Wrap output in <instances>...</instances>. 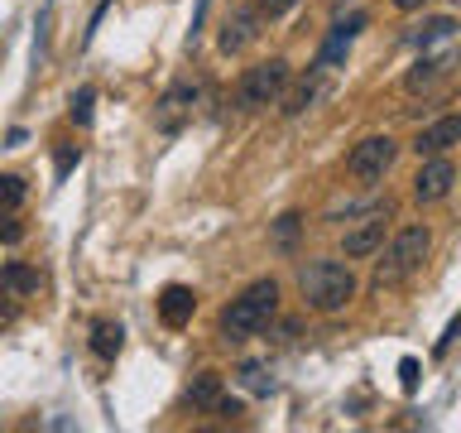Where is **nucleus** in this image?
<instances>
[{"instance_id": "cd10ccee", "label": "nucleus", "mask_w": 461, "mask_h": 433, "mask_svg": "<svg viewBox=\"0 0 461 433\" xmlns=\"http://www.w3.org/2000/svg\"><path fill=\"white\" fill-rule=\"evenodd\" d=\"M428 0H394V10H423Z\"/></svg>"}, {"instance_id": "f257e3e1", "label": "nucleus", "mask_w": 461, "mask_h": 433, "mask_svg": "<svg viewBox=\"0 0 461 433\" xmlns=\"http://www.w3.org/2000/svg\"><path fill=\"white\" fill-rule=\"evenodd\" d=\"M298 289L312 313H341L356 299V274L341 260H308L298 270Z\"/></svg>"}, {"instance_id": "dca6fc26", "label": "nucleus", "mask_w": 461, "mask_h": 433, "mask_svg": "<svg viewBox=\"0 0 461 433\" xmlns=\"http://www.w3.org/2000/svg\"><path fill=\"white\" fill-rule=\"evenodd\" d=\"M39 270L24 265V260H10L5 270H0V294H39Z\"/></svg>"}, {"instance_id": "a878e982", "label": "nucleus", "mask_w": 461, "mask_h": 433, "mask_svg": "<svg viewBox=\"0 0 461 433\" xmlns=\"http://www.w3.org/2000/svg\"><path fill=\"white\" fill-rule=\"evenodd\" d=\"M399 375H403V390H418V361L413 356L399 361Z\"/></svg>"}, {"instance_id": "20e7f679", "label": "nucleus", "mask_w": 461, "mask_h": 433, "mask_svg": "<svg viewBox=\"0 0 461 433\" xmlns=\"http://www.w3.org/2000/svg\"><path fill=\"white\" fill-rule=\"evenodd\" d=\"M284 87H288V63L284 58H265V63L245 68V78L236 87V101H240V111H265L284 97Z\"/></svg>"}, {"instance_id": "4be33fe9", "label": "nucleus", "mask_w": 461, "mask_h": 433, "mask_svg": "<svg viewBox=\"0 0 461 433\" xmlns=\"http://www.w3.org/2000/svg\"><path fill=\"white\" fill-rule=\"evenodd\" d=\"M92 106H96V92H92V87H82V92H72L68 115H72L77 125H92Z\"/></svg>"}, {"instance_id": "a211bd4d", "label": "nucleus", "mask_w": 461, "mask_h": 433, "mask_svg": "<svg viewBox=\"0 0 461 433\" xmlns=\"http://www.w3.org/2000/svg\"><path fill=\"white\" fill-rule=\"evenodd\" d=\"M452 29H456L452 14H438V20H423L418 29H409V43L413 49H428V43H438V39H452Z\"/></svg>"}, {"instance_id": "393cba45", "label": "nucleus", "mask_w": 461, "mask_h": 433, "mask_svg": "<svg viewBox=\"0 0 461 433\" xmlns=\"http://www.w3.org/2000/svg\"><path fill=\"white\" fill-rule=\"evenodd\" d=\"M0 241H5V245H14V241H24V226L14 222L10 212H0Z\"/></svg>"}, {"instance_id": "ddd939ff", "label": "nucleus", "mask_w": 461, "mask_h": 433, "mask_svg": "<svg viewBox=\"0 0 461 433\" xmlns=\"http://www.w3.org/2000/svg\"><path fill=\"white\" fill-rule=\"evenodd\" d=\"M452 144H461V115H442V121H432L428 130H418L413 150L428 159V154H447Z\"/></svg>"}, {"instance_id": "c85d7f7f", "label": "nucleus", "mask_w": 461, "mask_h": 433, "mask_svg": "<svg viewBox=\"0 0 461 433\" xmlns=\"http://www.w3.org/2000/svg\"><path fill=\"white\" fill-rule=\"evenodd\" d=\"M327 5H341V0H327Z\"/></svg>"}, {"instance_id": "6e6552de", "label": "nucleus", "mask_w": 461, "mask_h": 433, "mask_svg": "<svg viewBox=\"0 0 461 433\" xmlns=\"http://www.w3.org/2000/svg\"><path fill=\"white\" fill-rule=\"evenodd\" d=\"M452 183H456V164L447 154H428L423 159V169H418V179H413V198L418 202H442L447 193H452Z\"/></svg>"}, {"instance_id": "7ed1b4c3", "label": "nucleus", "mask_w": 461, "mask_h": 433, "mask_svg": "<svg viewBox=\"0 0 461 433\" xmlns=\"http://www.w3.org/2000/svg\"><path fill=\"white\" fill-rule=\"evenodd\" d=\"M432 251V231L428 226H399V236L389 241V251L380 255V265H375V289H399V284H409L418 270H423V260Z\"/></svg>"}, {"instance_id": "f3484780", "label": "nucleus", "mask_w": 461, "mask_h": 433, "mask_svg": "<svg viewBox=\"0 0 461 433\" xmlns=\"http://www.w3.org/2000/svg\"><path fill=\"white\" fill-rule=\"evenodd\" d=\"M121 346H125V327L111 323V318H96V323H92V352L101 361H115V356H121Z\"/></svg>"}, {"instance_id": "2eb2a0df", "label": "nucleus", "mask_w": 461, "mask_h": 433, "mask_svg": "<svg viewBox=\"0 0 461 433\" xmlns=\"http://www.w3.org/2000/svg\"><path fill=\"white\" fill-rule=\"evenodd\" d=\"M187 400H193V410H207V414H216V410H221V400H226L221 375H216V371H202L197 381L187 385Z\"/></svg>"}, {"instance_id": "412c9836", "label": "nucleus", "mask_w": 461, "mask_h": 433, "mask_svg": "<svg viewBox=\"0 0 461 433\" xmlns=\"http://www.w3.org/2000/svg\"><path fill=\"white\" fill-rule=\"evenodd\" d=\"M24 193H29V188H24L20 173H0V212H14L24 202Z\"/></svg>"}, {"instance_id": "bb28decb", "label": "nucleus", "mask_w": 461, "mask_h": 433, "mask_svg": "<svg viewBox=\"0 0 461 433\" xmlns=\"http://www.w3.org/2000/svg\"><path fill=\"white\" fill-rule=\"evenodd\" d=\"M456 337H461V313H456V318H452V323H447V337H442V342H438V356H447V346H452V342H456Z\"/></svg>"}, {"instance_id": "1a4fd4ad", "label": "nucleus", "mask_w": 461, "mask_h": 433, "mask_svg": "<svg viewBox=\"0 0 461 433\" xmlns=\"http://www.w3.org/2000/svg\"><path fill=\"white\" fill-rule=\"evenodd\" d=\"M384 216H389V202L384 207H375L370 216H360V222L341 236V251H346V260H366V255H375L384 245Z\"/></svg>"}, {"instance_id": "c756f323", "label": "nucleus", "mask_w": 461, "mask_h": 433, "mask_svg": "<svg viewBox=\"0 0 461 433\" xmlns=\"http://www.w3.org/2000/svg\"><path fill=\"white\" fill-rule=\"evenodd\" d=\"M452 5H456V10H461V0H452Z\"/></svg>"}, {"instance_id": "f8f14e48", "label": "nucleus", "mask_w": 461, "mask_h": 433, "mask_svg": "<svg viewBox=\"0 0 461 433\" xmlns=\"http://www.w3.org/2000/svg\"><path fill=\"white\" fill-rule=\"evenodd\" d=\"M197 313V294L187 284H168L164 294H158V318H164V327H187Z\"/></svg>"}, {"instance_id": "423d86ee", "label": "nucleus", "mask_w": 461, "mask_h": 433, "mask_svg": "<svg viewBox=\"0 0 461 433\" xmlns=\"http://www.w3.org/2000/svg\"><path fill=\"white\" fill-rule=\"evenodd\" d=\"M394 154H399V144L389 140V135H370V140H360L351 159H346V173L360 183H375V179H384L389 164H394Z\"/></svg>"}, {"instance_id": "b1692460", "label": "nucleus", "mask_w": 461, "mask_h": 433, "mask_svg": "<svg viewBox=\"0 0 461 433\" xmlns=\"http://www.w3.org/2000/svg\"><path fill=\"white\" fill-rule=\"evenodd\" d=\"M294 5H298V0H255V10L265 14V20H279V14H288Z\"/></svg>"}, {"instance_id": "4468645a", "label": "nucleus", "mask_w": 461, "mask_h": 433, "mask_svg": "<svg viewBox=\"0 0 461 433\" xmlns=\"http://www.w3.org/2000/svg\"><path fill=\"white\" fill-rule=\"evenodd\" d=\"M317 92H322V68H308V78H298L294 87H284L279 111H284V115H303V111L317 101Z\"/></svg>"}, {"instance_id": "9d476101", "label": "nucleus", "mask_w": 461, "mask_h": 433, "mask_svg": "<svg viewBox=\"0 0 461 433\" xmlns=\"http://www.w3.org/2000/svg\"><path fill=\"white\" fill-rule=\"evenodd\" d=\"M461 63V53L456 49H442V53H423L418 63L409 68V78H403V87L409 92H432L442 78H452V68Z\"/></svg>"}, {"instance_id": "5701e85b", "label": "nucleus", "mask_w": 461, "mask_h": 433, "mask_svg": "<svg viewBox=\"0 0 461 433\" xmlns=\"http://www.w3.org/2000/svg\"><path fill=\"white\" fill-rule=\"evenodd\" d=\"M77 159H82V150H77V144H58V154H53V164H58V179H68Z\"/></svg>"}, {"instance_id": "f03ea898", "label": "nucleus", "mask_w": 461, "mask_h": 433, "mask_svg": "<svg viewBox=\"0 0 461 433\" xmlns=\"http://www.w3.org/2000/svg\"><path fill=\"white\" fill-rule=\"evenodd\" d=\"M274 313H279V284H274V280H255L240 299L226 303V313H221V337H226V342L255 337V332H265V327L274 323Z\"/></svg>"}, {"instance_id": "aec40b11", "label": "nucleus", "mask_w": 461, "mask_h": 433, "mask_svg": "<svg viewBox=\"0 0 461 433\" xmlns=\"http://www.w3.org/2000/svg\"><path fill=\"white\" fill-rule=\"evenodd\" d=\"M298 231H303V216L298 212H284L279 222H274V251H294V241H298Z\"/></svg>"}, {"instance_id": "39448f33", "label": "nucleus", "mask_w": 461, "mask_h": 433, "mask_svg": "<svg viewBox=\"0 0 461 433\" xmlns=\"http://www.w3.org/2000/svg\"><path fill=\"white\" fill-rule=\"evenodd\" d=\"M197 82H173L164 97L154 101V130L158 135H183L197 115Z\"/></svg>"}, {"instance_id": "9b49d317", "label": "nucleus", "mask_w": 461, "mask_h": 433, "mask_svg": "<svg viewBox=\"0 0 461 433\" xmlns=\"http://www.w3.org/2000/svg\"><path fill=\"white\" fill-rule=\"evenodd\" d=\"M366 29V14H346V20H337L331 24V34H327V43H322V53H317V63L312 68H322V72H331L346 58V49H351V39Z\"/></svg>"}, {"instance_id": "0eeeda50", "label": "nucleus", "mask_w": 461, "mask_h": 433, "mask_svg": "<svg viewBox=\"0 0 461 433\" xmlns=\"http://www.w3.org/2000/svg\"><path fill=\"white\" fill-rule=\"evenodd\" d=\"M259 24H265V14H259L255 5H236L221 20V34H216V49L221 53H245L250 43L259 39Z\"/></svg>"}, {"instance_id": "6ab92c4d", "label": "nucleus", "mask_w": 461, "mask_h": 433, "mask_svg": "<svg viewBox=\"0 0 461 433\" xmlns=\"http://www.w3.org/2000/svg\"><path fill=\"white\" fill-rule=\"evenodd\" d=\"M236 381H240L245 390H250V395H269V390H274V375H269L265 361H240Z\"/></svg>"}]
</instances>
